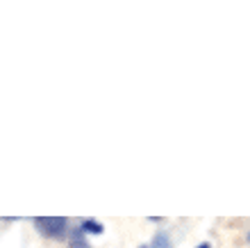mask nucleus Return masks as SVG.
Wrapping results in <instances>:
<instances>
[{"instance_id": "obj_3", "label": "nucleus", "mask_w": 250, "mask_h": 248, "mask_svg": "<svg viewBox=\"0 0 250 248\" xmlns=\"http://www.w3.org/2000/svg\"><path fill=\"white\" fill-rule=\"evenodd\" d=\"M152 248H171V239H168V235H157L155 237Z\"/></svg>"}, {"instance_id": "obj_2", "label": "nucleus", "mask_w": 250, "mask_h": 248, "mask_svg": "<svg viewBox=\"0 0 250 248\" xmlns=\"http://www.w3.org/2000/svg\"><path fill=\"white\" fill-rule=\"evenodd\" d=\"M80 230H82V232H93V235H100V232H103V225H100L98 221H84Z\"/></svg>"}, {"instance_id": "obj_5", "label": "nucleus", "mask_w": 250, "mask_h": 248, "mask_svg": "<svg viewBox=\"0 0 250 248\" xmlns=\"http://www.w3.org/2000/svg\"><path fill=\"white\" fill-rule=\"evenodd\" d=\"M141 248H148V246H141Z\"/></svg>"}, {"instance_id": "obj_1", "label": "nucleus", "mask_w": 250, "mask_h": 248, "mask_svg": "<svg viewBox=\"0 0 250 248\" xmlns=\"http://www.w3.org/2000/svg\"><path fill=\"white\" fill-rule=\"evenodd\" d=\"M34 225L46 237H55V239H60L66 232V219L62 216H39V219H34Z\"/></svg>"}, {"instance_id": "obj_4", "label": "nucleus", "mask_w": 250, "mask_h": 248, "mask_svg": "<svg viewBox=\"0 0 250 248\" xmlns=\"http://www.w3.org/2000/svg\"><path fill=\"white\" fill-rule=\"evenodd\" d=\"M198 248H211V246H209V244H200V246H198Z\"/></svg>"}]
</instances>
